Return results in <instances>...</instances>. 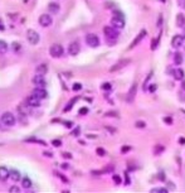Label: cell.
I'll return each mask as SVG.
<instances>
[{"mask_svg":"<svg viewBox=\"0 0 185 193\" xmlns=\"http://www.w3.org/2000/svg\"><path fill=\"white\" fill-rule=\"evenodd\" d=\"M25 141H28V143H37V144H39V145H47V144H45V141L40 140V139H35V138H30V139H27Z\"/></svg>","mask_w":185,"mask_h":193,"instance_id":"4316f807","label":"cell"},{"mask_svg":"<svg viewBox=\"0 0 185 193\" xmlns=\"http://www.w3.org/2000/svg\"><path fill=\"white\" fill-rule=\"evenodd\" d=\"M32 94L34 95V96H37L38 99H40V100L47 99V96H48V92L45 91L44 89H42V87H35V89L33 90Z\"/></svg>","mask_w":185,"mask_h":193,"instance_id":"7c38bea8","label":"cell"},{"mask_svg":"<svg viewBox=\"0 0 185 193\" xmlns=\"http://www.w3.org/2000/svg\"><path fill=\"white\" fill-rule=\"evenodd\" d=\"M106 116H115V117H117L119 115H117L116 112H107V114H106Z\"/></svg>","mask_w":185,"mask_h":193,"instance_id":"f907efd6","label":"cell"},{"mask_svg":"<svg viewBox=\"0 0 185 193\" xmlns=\"http://www.w3.org/2000/svg\"><path fill=\"white\" fill-rule=\"evenodd\" d=\"M64 126H66V128H69V129H71V128L73 126V123H72V121H66V123H64Z\"/></svg>","mask_w":185,"mask_h":193,"instance_id":"ee69618b","label":"cell"},{"mask_svg":"<svg viewBox=\"0 0 185 193\" xmlns=\"http://www.w3.org/2000/svg\"><path fill=\"white\" fill-rule=\"evenodd\" d=\"M19 191H20V189H19L18 187H15V186L10 188V192H19Z\"/></svg>","mask_w":185,"mask_h":193,"instance_id":"681fc988","label":"cell"},{"mask_svg":"<svg viewBox=\"0 0 185 193\" xmlns=\"http://www.w3.org/2000/svg\"><path fill=\"white\" fill-rule=\"evenodd\" d=\"M106 129H107V130H108V131H111V133H112V134H115V133H116V131H117V130H116V129H115V128H108V126H106Z\"/></svg>","mask_w":185,"mask_h":193,"instance_id":"f6af8a7d","label":"cell"},{"mask_svg":"<svg viewBox=\"0 0 185 193\" xmlns=\"http://www.w3.org/2000/svg\"><path fill=\"white\" fill-rule=\"evenodd\" d=\"M27 39H28L29 43L34 45V44L39 43L40 37H39V34H38V32H35L34 29H28L27 31Z\"/></svg>","mask_w":185,"mask_h":193,"instance_id":"3957f363","label":"cell"},{"mask_svg":"<svg viewBox=\"0 0 185 193\" xmlns=\"http://www.w3.org/2000/svg\"><path fill=\"white\" fill-rule=\"evenodd\" d=\"M62 168H63V169H68L69 165L67 164V163H63V164H62Z\"/></svg>","mask_w":185,"mask_h":193,"instance_id":"db71d44e","label":"cell"},{"mask_svg":"<svg viewBox=\"0 0 185 193\" xmlns=\"http://www.w3.org/2000/svg\"><path fill=\"white\" fill-rule=\"evenodd\" d=\"M62 157H63V158H66V159H71V158H72V155H71L69 153L64 152V153H62Z\"/></svg>","mask_w":185,"mask_h":193,"instance_id":"b9f144b4","label":"cell"},{"mask_svg":"<svg viewBox=\"0 0 185 193\" xmlns=\"http://www.w3.org/2000/svg\"><path fill=\"white\" fill-rule=\"evenodd\" d=\"M159 40H160V35L157 37V38L153 39V42H151V49H156L157 45H159Z\"/></svg>","mask_w":185,"mask_h":193,"instance_id":"83f0119b","label":"cell"},{"mask_svg":"<svg viewBox=\"0 0 185 193\" xmlns=\"http://www.w3.org/2000/svg\"><path fill=\"white\" fill-rule=\"evenodd\" d=\"M164 121H166V123L169 124V125H170V124H173V120H171L170 117H165V119H164Z\"/></svg>","mask_w":185,"mask_h":193,"instance_id":"c3c4849f","label":"cell"},{"mask_svg":"<svg viewBox=\"0 0 185 193\" xmlns=\"http://www.w3.org/2000/svg\"><path fill=\"white\" fill-rule=\"evenodd\" d=\"M8 52V44L4 40H0V53L5 54Z\"/></svg>","mask_w":185,"mask_h":193,"instance_id":"d4e9b609","label":"cell"},{"mask_svg":"<svg viewBox=\"0 0 185 193\" xmlns=\"http://www.w3.org/2000/svg\"><path fill=\"white\" fill-rule=\"evenodd\" d=\"M103 33H105V35H106V38L108 40H115L117 37L120 35V33L119 31H117V28L115 27H105L103 28Z\"/></svg>","mask_w":185,"mask_h":193,"instance_id":"6da1fadb","label":"cell"},{"mask_svg":"<svg viewBox=\"0 0 185 193\" xmlns=\"http://www.w3.org/2000/svg\"><path fill=\"white\" fill-rule=\"evenodd\" d=\"M81 51V47H79V43L78 42H72V43H69L68 45V53L71 56H77Z\"/></svg>","mask_w":185,"mask_h":193,"instance_id":"9c48e42d","label":"cell"},{"mask_svg":"<svg viewBox=\"0 0 185 193\" xmlns=\"http://www.w3.org/2000/svg\"><path fill=\"white\" fill-rule=\"evenodd\" d=\"M43 154H44V157H48V158H52L53 157V154L50 153V152H44Z\"/></svg>","mask_w":185,"mask_h":193,"instance_id":"bcb514c9","label":"cell"},{"mask_svg":"<svg viewBox=\"0 0 185 193\" xmlns=\"http://www.w3.org/2000/svg\"><path fill=\"white\" fill-rule=\"evenodd\" d=\"M72 89H73V91H79L82 89V85H81V83H74Z\"/></svg>","mask_w":185,"mask_h":193,"instance_id":"d590c367","label":"cell"},{"mask_svg":"<svg viewBox=\"0 0 185 193\" xmlns=\"http://www.w3.org/2000/svg\"><path fill=\"white\" fill-rule=\"evenodd\" d=\"M112 179L115 180V183H116V184H121V178H120L117 174H113V175H112Z\"/></svg>","mask_w":185,"mask_h":193,"instance_id":"e575fe53","label":"cell"},{"mask_svg":"<svg viewBox=\"0 0 185 193\" xmlns=\"http://www.w3.org/2000/svg\"><path fill=\"white\" fill-rule=\"evenodd\" d=\"M151 192H166L165 188H153Z\"/></svg>","mask_w":185,"mask_h":193,"instance_id":"60d3db41","label":"cell"},{"mask_svg":"<svg viewBox=\"0 0 185 193\" xmlns=\"http://www.w3.org/2000/svg\"><path fill=\"white\" fill-rule=\"evenodd\" d=\"M52 16L48 15V14H42L39 16V24L42 27H49V26H52Z\"/></svg>","mask_w":185,"mask_h":193,"instance_id":"ba28073f","label":"cell"},{"mask_svg":"<svg viewBox=\"0 0 185 193\" xmlns=\"http://www.w3.org/2000/svg\"><path fill=\"white\" fill-rule=\"evenodd\" d=\"M96 153H97L100 157H105V155H106V150H105L103 148H97L96 149Z\"/></svg>","mask_w":185,"mask_h":193,"instance_id":"f546056e","label":"cell"},{"mask_svg":"<svg viewBox=\"0 0 185 193\" xmlns=\"http://www.w3.org/2000/svg\"><path fill=\"white\" fill-rule=\"evenodd\" d=\"M20 48H22V47H20L19 43H16V42H15V43H13V51H14V52L20 51Z\"/></svg>","mask_w":185,"mask_h":193,"instance_id":"1f68e13d","label":"cell"},{"mask_svg":"<svg viewBox=\"0 0 185 193\" xmlns=\"http://www.w3.org/2000/svg\"><path fill=\"white\" fill-rule=\"evenodd\" d=\"M33 83L35 85V87H42V89H44L45 85H47L45 79L40 75H35V77H33Z\"/></svg>","mask_w":185,"mask_h":193,"instance_id":"5bb4252c","label":"cell"},{"mask_svg":"<svg viewBox=\"0 0 185 193\" xmlns=\"http://www.w3.org/2000/svg\"><path fill=\"white\" fill-rule=\"evenodd\" d=\"M136 91H137V85L136 83H133L131 86V89L129 91V95H127V101L129 102H132L133 99H135V95H136Z\"/></svg>","mask_w":185,"mask_h":193,"instance_id":"2e32d148","label":"cell"},{"mask_svg":"<svg viewBox=\"0 0 185 193\" xmlns=\"http://www.w3.org/2000/svg\"><path fill=\"white\" fill-rule=\"evenodd\" d=\"M25 105H27V106H32V107H37L40 105V99H38L37 96H34L32 94L29 97H27V100H25Z\"/></svg>","mask_w":185,"mask_h":193,"instance_id":"8992f818","label":"cell"},{"mask_svg":"<svg viewBox=\"0 0 185 193\" xmlns=\"http://www.w3.org/2000/svg\"><path fill=\"white\" fill-rule=\"evenodd\" d=\"M56 175H57L58 178H61V179H62L64 183H68V178H66V177H64V175H63L62 173H56Z\"/></svg>","mask_w":185,"mask_h":193,"instance_id":"d6a6232c","label":"cell"},{"mask_svg":"<svg viewBox=\"0 0 185 193\" xmlns=\"http://www.w3.org/2000/svg\"><path fill=\"white\" fill-rule=\"evenodd\" d=\"M52 145H53V146H57V148H58V146H61V145H62V141L56 139V140H53V141H52Z\"/></svg>","mask_w":185,"mask_h":193,"instance_id":"74e56055","label":"cell"},{"mask_svg":"<svg viewBox=\"0 0 185 193\" xmlns=\"http://www.w3.org/2000/svg\"><path fill=\"white\" fill-rule=\"evenodd\" d=\"M130 149H131V148H130V146H124V148L121 149V152H122V153H126V152H129Z\"/></svg>","mask_w":185,"mask_h":193,"instance_id":"7dc6e473","label":"cell"},{"mask_svg":"<svg viewBox=\"0 0 185 193\" xmlns=\"http://www.w3.org/2000/svg\"><path fill=\"white\" fill-rule=\"evenodd\" d=\"M101 87H102V90H106V91H108V90H111V83H108V82H105L103 83V85L102 86H101Z\"/></svg>","mask_w":185,"mask_h":193,"instance_id":"4dcf8cb0","label":"cell"},{"mask_svg":"<svg viewBox=\"0 0 185 193\" xmlns=\"http://www.w3.org/2000/svg\"><path fill=\"white\" fill-rule=\"evenodd\" d=\"M48 10H49V13H52V14H58L61 10V6L58 3H49Z\"/></svg>","mask_w":185,"mask_h":193,"instance_id":"e0dca14e","label":"cell"},{"mask_svg":"<svg viewBox=\"0 0 185 193\" xmlns=\"http://www.w3.org/2000/svg\"><path fill=\"white\" fill-rule=\"evenodd\" d=\"M48 72V66L47 63H40L35 68V75H40V76H44L45 73Z\"/></svg>","mask_w":185,"mask_h":193,"instance_id":"9a60e30c","label":"cell"},{"mask_svg":"<svg viewBox=\"0 0 185 193\" xmlns=\"http://www.w3.org/2000/svg\"><path fill=\"white\" fill-rule=\"evenodd\" d=\"M22 184H23L24 188H29V187H32V180L28 177H24L23 180H22Z\"/></svg>","mask_w":185,"mask_h":193,"instance_id":"484cf974","label":"cell"},{"mask_svg":"<svg viewBox=\"0 0 185 193\" xmlns=\"http://www.w3.org/2000/svg\"><path fill=\"white\" fill-rule=\"evenodd\" d=\"M63 53H64V49H63L62 45L58 44V43L53 44L49 49V54L52 58H61L63 56Z\"/></svg>","mask_w":185,"mask_h":193,"instance_id":"7a4b0ae2","label":"cell"},{"mask_svg":"<svg viewBox=\"0 0 185 193\" xmlns=\"http://www.w3.org/2000/svg\"><path fill=\"white\" fill-rule=\"evenodd\" d=\"M173 75H174V78H175V79H178V81H181V79L184 78V71H183V70H180V68L175 70Z\"/></svg>","mask_w":185,"mask_h":193,"instance_id":"44dd1931","label":"cell"},{"mask_svg":"<svg viewBox=\"0 0 185 193\" xmlns=\"http://www.w3.org/2000/svg\"><path fill=\"white\" fill-rule=\"evenodd\" d=\"M155 90H156V85H151L150 86V92H154Z\"/></svg>","mask_w":185,"mask_h":193,"instance_id":"816d5d0a","label":"cell"},{"mask_svg":"<svg viewBox=\"0 0 185 193\" xmlns=\"http://www.w3.org/2000/svg\"><path fill=\"white\" fill-rule=\"evenodd\" d=\"M130 62H131V60H121V61H119L116 65H113L110 68V72H116V71H119V70L122 68V67L127 66Z\"/></svg>","mask_w":185,"mask_h":193,"instance_id":"30bf717a","label":"cell"},{"mask_svg":"<svg viewBox=\"0 0 185 193\" xmlns=\"http://www.w3.org/2000/svg\"><path fill=\"white\" fill-rule=\"evenodd\" d=\"M113 16H116V18H122V19H124V14L121 13L120 10H115V11H113Z\"/></svg>","mask_w":185,"mask_h":193,"instance_id":"836d02e7","label":"cell"},{"mask_svg":"<svg viewBox=\"0 0 185 193\" xmlns=\"http://www.w3.org/2000/svg\"><path fill=\"white\" fill-rule=\"evenodd\" d=\"M181 63H183V54L180 53V52H176L174 54V65L180 66Z\"/></svg>","mask_w":185,"mask_h":193,"instance_id":"ffe728a7","label":"cell"},{"mask_svg":"<svg viewBox=\"0 0 185 193\" xmlns=\"http://www.w3.org/2000/svg\"><path fill=\"white\" fill-rule=\"evenodd\" d=\"M9 175H10V172L5 167H0V180H1V182H5V180L9 178Z\"/></svg>","mask_w":185,"mask_h":193,"instance_id":"ac0fdd59","label":"cell"},{"mask_svg":"<svg viewBox=\"0 0 185 193\" xmlns=\"http://www.w3.org/2000/svg\"><path fill=\"white\" fill-rule=\"evenodd\" d=\"M86 43L90 45V47L96 48L100 45V38L96 34H93V33H90V34L86 35Z\"/></svg>","mask_w":185,"mask_h":193,"instance_id":"5b68a950","label":"cell"},{"mask_svg":"<svg viewBox=\"0 0 185 193\" xmlns=\"http://www.w3.org/2000/svg\"><path fill=\"white\" fill-rule=\"evenodd\" d=\"M179 143H180L181 145H184V144H185V138H180V139H179Z\"/></svg>","mask_w":185,"mask_h":193,"instance_id":"f5cc1de1","label":"cell"},{"mask_svg":"<svg viewBox=\"0 0 185 193\" xmlns=\"http://www.w3.org/2000/svg\"><path fill=\"white\" fill-rule=\"evenodd\" d=\"M87 112H88V109L87 107H82L81 110H79V114H81V115H86Z\"/></svg>","mask_w":185,"mask_h":193,"instance_id":"ab89813d","label":"cell"},{"mask_svg":"<svg viewBox=\"0 0 185 193\" xmlns=\"http://www.w3.org/2000/svg\"><path fill=\"white\" fill-rule=\"evenodd\" d=\"M164 150H165V146L161 145V144H156L154 146V154L155 155H160Z\"/></svg>","mask_w":185,"mask_h":193,"instance_id":"7402d4cb","label":"cell"},{"mask_svg":"<svg viewBox=\"0 0 185 193\" xmlns=\"http://www.w3.org/2000/svg\"><path fill=\"white\" fill-rule=\"evenodd\" d=\"M135 125H136V128H145V126H146L145 121H137Z\"/></svg>","mask_w":185,"mask_h":193,"instance_id":"8d00e7d4","label":"cell"},{"mask_svg":"<svg viewBox=\"0 0 185 193\" xmlns=\"http://www.w3.org/2000/svg\"><path fill=\"white\" fill-rule=\"evenodd\" d=\"M146 34H148V33H146V31H145V29H142V31H140V32H138V34L135 37V39L132 40V43L130 44V49H131V48H133V47H136V45H137L138 43H140V42H141L142 39H144L145 37H146Z\"/></svg>","mask_w":185,"mask_h":193,"instance_id":"52a82bcc","label":"cell"},{"mask_svg":"<svg viewBox=\"0 0 185 193\" xmlns=\"http://www.w3.org/2000/svg\"><path fill=\"white\" fill-rule=\"evenodd\" d=\"M0 121H1L4 125H6V126H13V125L15 124V117L11 112H4V114L1 115Z\"/></svg>","mask_w":185,"mask_h":193,"instance_id":"277c9868","label":"cell"},{"mask_svg":"<svg viewBox=\"0 0 185 193\" xmlns=\"http://www.w3.org/2000/svg\"><path fill=\"white\" fill-rule=\"evenodd\" d=\"M9 178H10L11 180H14V182H18V180L20 179V173H19L18 170H11Z\"/></svg>","mask_w":185,"mask_h":193,"instance_id":"603a6c76","label":"cell"},{"mask_svg":"<svg viewBox=\"0 0 185 193\" xmlns=\"http://www.w3.org/2000/svg\"><path fill=\"white\" fill-rule=\"evenodd\" d=\"M79 131H81V129H79V128H76L73 131H72V135H73V136H78V135H79Z\"/></svg>","mask_w":185,"mask_h":193,"instance_id":"f35d334b","label":"cell"},{"mask_svg":"<svg viewBox=\"0 0 185 193\" xmlns=\"http://www.w3.org/2000/svg\"><path fill=\"white\" fill-rule=\"evenodd\" d=\"M111 26H112V27H115V28H117V29L124 28V27H125V19H122V18H116V16H112V19H111Z\"/></svg>","mask_w":185,"mask_h":193,"instance_id":"4fadbf2b","label":"cell"},{"mask_svg":"<svg viewBox=\"0 0 185 193\" xmlns=\"http://www.w3.org/2000/svg\"><path fill=\"white\" fill-rule=\"evenodd\" d=\"M78 99H79V97H74V99H72V100H71V101L68 102V105H67V106L64 107V112H67V111H69V110H71V109H72V107H73V105H74V102H77V101H78Z\"/></svg>","mask_w":185,"mask_h":193,"instance_id":"cb8c5ba5","label":"cell"},{"mask_svg":"<svg viewBox=\"0 0 185 193\" xmlns=\"http://www.w3.org/2000/svg\"><path fill=\"white\" fill-rule=\"evenodd\" d=\"M184 43V37L180 35V34H176L173 37V39H171V45H173L174 48H180Z\"/></svg>","mask_w":185,"mask_h":193,"instance_id":"8fae6325","label":"cell"},{"mask_svg":"<svg viewBox=\"0 0 185 193\" xmlns=\"http://www.w3.org/2000/svg\"><path fill=\"white\" fill-rule=\"evenodd\" d=\"M113 169H115V167H113V165H107L106 168H105V169H102V172H103V173H111V172H113Z\"/></svg>","mask_w":185,"mask_h":193,"instance_id":"f1b7e54d","label":"cell"},{"mask_svg":"<svg viewBox=\"0 0 185 193\" xmlns=\"http://www.w3.org/2000/svg\"><path fill=\"white\" fill-rule=\"evenodd\" d=\"M159 179L164 180V179H165V175H162V173H160V175H159Z\"/></svg>","mask_w":185,"mask_h":193,"instance_id":"11a10c76","label":"cell"},{"mask_svg":"<svg viewBox=\"0 0 185 193\" xmlns=\"http://www.w3.org/2000/svg\"><path fill=\"white\" fill-rule=\"evenodd\" d=\"M178 3H179V6L180 8L185 9V0H178Z\"/></svg>","mask_w":185,"mask_h":193,"instance_id":"7bdbcfd3","label":"cell"},{"mask_svg":"<svg viewBox=\"0 0 185 193\" xmlns=\"http://www.w3.org/2000/svg\"><path fill=\"white\" fill-rule=\"evenodd\" d=\"M176 26H178L179 28H183L184 26H185V16H184V14H178L176 15Z\"/></svg>","mask_w":185,"mask_h":193,"instance_id":"d6986e66","label":"cell"},{"mask_svg":"<svg viewBox=\"0 0 185 193\" xmlns=\"http://www.w3.org/2000/svg\"><path fill=\"white\" fill-rule=\"evenodd\" d=\"M181 87H183V90H185V81L181 83Z\"/></svg>","mask_w":185,"mask_h":193,"instance_id":"9f6ffc18","label":"cell"}]
</instances>
